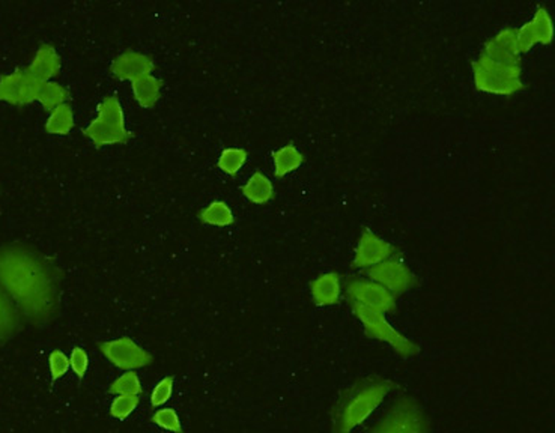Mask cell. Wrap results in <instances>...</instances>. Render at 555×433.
I'll list each match as a JSON object with an SVG mask.
<instances>
[{
  "label": "cell",
  "instance_id": "83f0119b",
  "mask_svg": "<svg viewBox=\"0 0 555 433\" xmlns=\"http://www.w3.org/2000/svg\"><path fill=\"white\" fill-rule=\"evenodd\" d=\"M173 385H175V376H165L163 380L157 382L151 393L152 408H160L171 400L173 395Z\"/></svg>",
  "mask_w": 555,
  "mask_h": 433
},
{
  "label": "cell",
  "instance_id": "5b68a950",
  "mask_svg": "<svg viewBox=\"0 0 555 433\" xmlns=\"http://www.w3.org/2000/svg\"><path fill=\"white\" fill-rule=\"evenodd\" d=\"M350 306H351L354 315L360 319L361 324L365 326L366 336L389 343L399 356L414 357L419 354V346L390 325L385 319L384 313L370 310V309H366V307L356 304V302H350Z\"/></svg>",
  "mask_w": 555,
  "mask_h": 433
},
{
  "label": "cell",
  "instance_id": "6da1fadb",
  "mask_svg": "<svg viewBox=\"0 0 555 433\" xmlns=\"http://www.w3.org/2000/svg\"><path fill=\"white\" fill-rule=\"evenodd\" d=\"M0 289L34 325H47L60 307V271L25 244L0 247Z\"/></svg>",
  "mask_w": 555,
  "mask_h": 433
},
{
  "label": "cell",
  "instance_id": "484cf974",
  "mask_svg": "<svg viewBox=\"0 0 555 433\" xmlns=\"http://www.w3.org/2000/svg\"><path fill=\"white\" fill-rule=\"evenodd\" d=\"M139 404H141V397H137V396H117L110 405L109 414L112 415L113 419L122 421V420L128 419L136 411Z\"/></svg>",
  "mask_w": 555,
  "mask_h": 433
},
{
  "label": "cell",
  "instance_id": "7402d4cb",
  "mask_svg": "<svg viewBox=\"0 0 555 433\" xmlns=\"http://www.w3.org/2000/svg\"><path fill=\"white\" fill-rule=\"evenodd\" d=\"M68 100L69 91L64 88L62 84H54V82H43L39 86L36 101L49 112L59 108V106H62V104H67Z\"/></svg>",
  "mask_w": 555,
  "mask_h": 433
},
{
  "label": "cell",
  "instance_id": "ba28073f",
  "mask_svg": "<svg viewBox=\"0 0 555 433\" xmlns=\"http://www.w3.org/2000/svg\"><path fill=\"white\" fill-rule=\"evenodd\" d=\"M348 302H356L360 306L380 313L393 312L396 309V297L389 289L378 283L366 278H351L346 285Z\"/></svg>",
  "mask_w": 555,
  "mask_h": 433
},
{
  "label": "cell",
  "instance_id": "d6986e66",
  "mask_svg": "<svg viewBox=\"0 0 555 433\" xmlns=\"http://www.w3.org/2000/svg\"><path fill=\"white\" fill-rule=\"evenodd\" d=\"M133 93L137 104L143 108H156L157 102L160 100L163 82L154 76H143L132 82Z\"/></svg>",
  "mask_w": 555,
  "mask_h": 433
},
{
  "label": "cell",
  "instance_id": "8992f818",
  "mask_svg": "<svg viewBox=\"0 0 555 433\" xmlns=\"http://www.w3.org/2000/svg\"><path fill=\"white\" fill-rule=\"evenodd\" d=\"M367 433H428V420L414 399L402 397Z\"/></svg>",
  "mask_w": 555,
  "mask_h": 433
},
{
  "label": "cell",
  "instance_id": "e0dca14e",
  "mask_svg": "<svg viewBox=\"0 0 555 433\" xmlns=\"http://www.w3.org/2000/svg\"><path fill=\"white\" fill-rule=\"evenodd\" d=\"M21 330V315L14 302L0 289V345L14 339Z\"/></svg>",
  "mask_w": 555,
  "mask_h": 433
},
{
  "label": "cell",
  "instance_id": "ffe728a7",
  "mask_svg": "<svg viewBox=\"0 0 555 433\" xmlns=\"http://www.w3.org/2000/svg\"><path fill=\"white\" fill-rule=\"evenodd\" d=\"M273 163L274 175L283 178L302 167L304 156L302 151H298L297 148L294 147L293 143H289L273 152Z\"/></svg>",
  "mask_w": 555,
  "mask_h": 433
},
{
  "label": "cell",
  "instance_id": "ac0fdd59",
  "mask_svg": "<svg viewBox=\"0 0 555 433\" xmlns=\"http://www.w3.org/2000/svg\"><path fill=\"white\" fill-rule=\"evenodd\" d=\"M244 197L249 199L254 204H269L274 197V185L269 176L263 175L262 172H254L250 180L241 187Z\"/></svg>",
  "mask_w": 555,
  "mask_h": 433
},
{
  "label": "cell",
  "instance_id": "4316f807",
  "mask_svg": "<svg viewBox=\"0 0 555 433\" xmlns=\"http://www.w3.org/2000/svg\"><path fill=\"white\" fill-rule=\"evenodd\" d=\"M151 421L163 430H169L172 433H184L180 415L176 414L173 408L157 409L156 413L152 414Z\"/></svg>",
  "mask_w": 555,
  "mask_h": 433
},
{
  "label": "cell",
  "instance_id": "9a60e30c",
  "mask_svg": "<svg viewBox=\"0 0 555 433\" xmlns=\"http://www.w3.org/2000/svg\"><path fill=\"white\" fill-rule=\"evenodd\" d=\"M26 71L38 82H50L60 71V58L53 45H41Z\"/></svg>",
  "mask_w": 555,
  "mask_h": 433
},
{
  "label": "cell",
  "instance_id": "2e32d148",
  "mask_svg": "<svg viewBox=\"0 0 555 433\" xmlns=\"http://www.w3.org/2000/svg\"><path fill=\"white\" fill-rule=\"evenodd\" d=\"M310 293L317 306H333L342 297V278L337 273L321 274L310 283Z\"/></svg>",
  "mask_w": 555,
  "mask_h": 433
},
{
  "label": "cell",
  "instance_id": "277c9868",
  "mask_svg": "<svg viewBox=\"0 0 555 433\" xmlns=\"http://www.w3.org/2000/svg\"><path fill=\"white\" fill-rule=\"evenodd\" d=\"M474 84L482 92L494 95H513L519 92L522 86L521 64H504L487 58L480 53L472 64Z\"/></svg>",
  "mask_w": 555,
  "mask_h": 433
},
{
  "label": "cell",
  "instance_id": "d4e9b609",
  "mask_svg": "<svg viewBox=\"0 0 555 433\" xmlns=\"http://www.w3.org/2000/svg\"><path fill=\"white\" fill-rule=\"evenodd\" d=\"M247 156H249V154L243 148H226L220 154L217 166L226 175L235 176L243 169L245 161H247Z\"/></svg>",
  "mask_w": 555,
  "mask_h": 433
},
{
  "label": "cell",
  "instance_id": "7a4b0ae2",
  "mask_svg": "<svg viewBox=\"0 0 555 433\" xmlns=\"http://www.w3.org/2000/svg\"><path fill=\"white\" fill-rule=\"evenodd\" d=\"M393 389L391 381L370 376L346 389L333 411V433H351L365 423Z\"/></svg>",
  "mask_w": 555,
  "mask_h": 433
},
{
  "label": "cell",
  "instance_id": "44dd1931",
  "mask_svg": "<svg viewBox=\"0 0 555 433\" xmlns=\"http://www.w3.org/2000/svg\"><path fill=\"white\" fill-rule=\"evenodd\" d=\"M199 219L202 223L217 226V228H226L234 224L235 221L234 212L230 210L229 204L221 200H215L200 211Z\"/></svg>",
  "mask_w": 555,
  "mask_h": 433
},
{
  "label": "cell",
  "instance_id": "f1b7e54d",
  "mask_svg": "<svg viewBox=\"0 0 555 433\" xmlns=\"http://www.w3.org/2000/svg\"><path fill=\"white\" fill-rule=\"evenodd\" d=\"M50 376L52 384H56L60 378H64L69 370V358L64 350L54 349L49 357Z\"/></svg>",
  "mask_w": 555,
  "mask_h": 433
},
{
  "label": "cell",
  "instance_id": "7c38bea8",
  "mask_svg": "<svg viewBox=\"0 0 555 433\" xmlns=\"http://www.w3.org/2000/svg\"><path fill=\"white\" fill-rule=\"evenodd\" d=\"M554 38V25L545 6H537L535 17L517 29L519 52H528L536 44H551Z\"/></svg>",
  "mask_w": 555,
  "mask_h": 433
},
{
  "label": "cell",
  "instance_id": "3957f363",
  "mask_svg": "<svg viewBox=\"0 0 555 433\" xmlns=\"http://www.w3.org/2000/svg\"><path fill=\"white\" fill-rule=\"evenodd\" d=\"M84 136L97 148L108 145H125L132 132L125 128V115L119 98L106 97L98 104L97 117L84 130Z\"/></svg>",
  "mask_w": 555,
  "mask_h": 433
},
{
  "label": "cell",
  "instance_id": "52a82bcc",
  "mask_svg": "<svg viewBox=\"0 0 555 433\" xmlns=\"http://www.w3.org/2000/svg\"><path fill=\"white\" fill-rule=\"evenodd\" d=\"M98 349L110 365L125 372L145 369L154 363V357L145 348L137 345L132 337L124 336L117 341H101L98 343Z\"/></svg>",
  "mask_w": 555,
  "mask_h": 433
},
{
  "label": "cell",
  "instance_id": "4fadbf2b",
  "mask_svg": "<svg viewBox=\"0 0 555 433\" xmlns=\"http://www.w3.org/2000/svg\"><path fill=\"white\" fill-rule=\"evenodd\" d=\"M483 56L504 62V64H521V52L518 47L517 29L515 28H504L495 36L487 39L483 47Z\"/></svg>",
  "mask_w": 555,
  "mask_h": 433
},
{
  "label": "cell",
  "instance_id": "603a6c76",
  "mask_svg": "<svg viewBox=\"0 0 555 433\" xmlns=\"http://www.w3.org/2000/svg\"><path fill=\"white\" fill-rule=\"evenodd\" d=\"M74 128V113L69 104H62L50 112L49 119L45 122V132L49 134L64 136Z\"/></svg>",
  "mask_w": 555,
  "mask_h": 433
},
{
  "label": "cell",
  "instance_id": "9c48e42d",
  "mask_svg": "<svg viewBox=\"0 0 555 433\" xmlns=\"http://www.w3.org/2000/svg\"><path fill=\"white\" fill-rule=\"evenodd\" d=\"M367 276L372 282L389 289L393 295L406 293L417 285V278L413 271L402 262V259L396 256L369 268Z\"/></svg>",
  "mask_w": 555,
  "mask_h": 433
},
{
  "label": "cell",
  "instance_id": "cb8c5ba5",
  "mask_svg": "<svg viewBox=\"0 0 555 433\" xmlns=\"http://www.w3.org/2000/svg\"><path fill=\"white\" fill-rule=\"evenodd\" d=\"M109 395L113 396H137L141 397L143 395V387H141V381L137 375L136 372H125L122 373L119 378L113 381L112 384L109 385Z\"/></svg>",
  "mask_w": 555,
  "mask_h": 433
},
{
  "label": "cell",
  "instance_id": "30bf717a",
  "mask_svg": "<svg viewBox=\"0 0 555 433\" xmlns=\"http://www.w3.org/2000/svg\"><path fill=\"white\" fill-rule=\"evenodd\" d=\"M38 82L26 69H17L14 73L0 77V101L8 102L11 106L23 108L36 101L39 86Z\"/></svg>",
  "mask_w": 555,
  "mask_h": 433
},
{
  "label": "cell",
  "instance_id": "f546056e",
  "mask_svg": "<svg viewBox=\"0 0 555 433\" xmlns=\"http://www.w3.org/2000/svg\"><path fill=\"white\" fill-rule=\"evenodd\" d=\"M69 369H73L74 375L77 376L78 382H82L84 380V376L88 373L89 369V356L88 352L76 346L71 350V356H69Z\"/></svg>",
  "mask_w": 555,
  "mask_h": 433
},
{
  "label": "cell",
  "instance_id": "5bb4252c",
  "mask_svg": "<svg viewBox=\"0 0 555 433\" xmlns=\"http://www.w3.org/2000/svg\"><path fill=\"white\" fill-rule=\"evenodd\" d=\"M154 68H156V65H154L152 58L147 54L128 50L125 53L119 54L113 60L112 65H110V73L117 80L134 82L136 78L143 77V76H151Z\"/></svg>",
  "mask_w": 555,
  "mask_h": 433
},
{
  "label": "cell",
  "instance_id": "8fae6325",
  "mask_svg": "<svg viewBox=\"0 0 555 433\" xmlns=\"http://www.w3.org/2000/svg\"><path fill=\"white\" fill-rule=\"evenodd\" d=\"M396 249L385 239L381 238L375 232L365 229L361 232L360 239L357 243L356 254L352 261V267L360 269H369L387 259L396 256Z\"/></svg>",
  "mask_w": 555,
  "mask_h": 433
}]
</instances>
